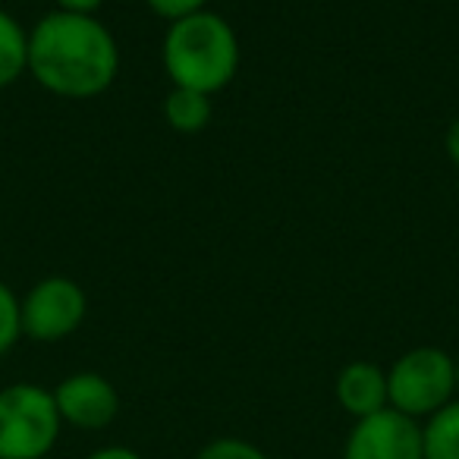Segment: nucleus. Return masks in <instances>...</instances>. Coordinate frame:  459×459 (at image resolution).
<instances>
[{"instance_id": "obj_11", "label": "nucleus", "mask_w": 459, "mask_h": 459, "mask_svg": "<svg viewBox=\"0 0 459 459\" xmlns=\"http://www.w3.org/2000/svg\"><path fill=\"white\" fill-rule=\"evenodd\" d=\"M425 459H459V400L421 421Z\"/></svg>"}, {"instance_id": "obj_18", "label": "nucleus", "mask_w": 459, "mask_h": 459, "mask_svg": "<svg viewBox=\"0 0 459 459\" xmlns=\"http://www.w3.org/2000/svg\"><path fill=\"white\" fill-rule=\"evenodd\" d=\"M456 400H459V359H456Z\"/></svg>"}, {"instance_id": "obj_12", "label": "nucleus", "mask_w": 459, "mask_h": 459, "mask_svg": "<svg viewBox=\"0 0 459 459\" xmlns=\"http://www.w3.org/2000/svg\"><path fill=\"white\" fill-rule=\"evenodd\" d=\"M20 340H22L20 296L0 281V356H7Z\"/></svg>"}, {"instance_id": "obj_5", "label": "nucleus", "mask_w": 459, "mask_h": 459, "mask_svg": "<svg viewBox=\"0 0 459 459\" xmlns=\"http://www.w3.org/2000/svg\"><path fill=\"white\" fill-rule=\"evenodd\" d=\"M89 315V296L79 281L66 274L41 277L26 296H20L22 337L35 343H60L82 327Z\"/></svg>"}, {"instance_id": "obj_2", "label": "nucleus", "mask_w": 459, "mask_h": 459, "mask_svg": "<svg viewBox=\"0 0 459 459\" xmlns=\"http://www.w3.org/2000/svg\"><path fill=\"white\" fill-rule=\"evenodd\" d=\"M239 35L221 13H198L167 26L160 41V64L173 89L202 91L214 98L239 73Z\"/></svg>"}, {"instance_id": "obj_6", "label": "nucleus", "mask_w": 459, "mask_h": 459, "mask_svg": "<svg viewBox=\"0 0 459 459\" xmlns=\"http://www.w3.org/2000/svg\"><path fill=\"white\" fill-rule=\"evenodd\" d=\"M343 459H425L421 421L390 406L368 419L352 421L343 444Z\"/></svg>"}, {"instance_id": "obj_7", "label": "nucleus", "mask_w": 459, "mask_h": 459, "mask_svg": "<svg viewBox=\"0 0 459 459\" xmlns=\"http://www.w3.org/2000/svg\"><path fill=\"white\" fill-rule=\"evenodd\" d=\"M60 421L79 431H104L120 412V394L98 371H73L54 387Z\"/></svg>"}, {"instance_id": "obj_17", "label": "nucleus", "mask_w": 459, "mask_h": 459, "mask_svg": "<svg viewBox=\"0 0 459 459\" xmlns=\"http://www.w3.org/2000/svg\"><path fill=\"white\" fill-rule=\"evenodd\" d=\"M444 152H446V158H450V164L459 167V117L450 123V126H446V133H444Z\"/></svg>"}, {"instance_id": "obj_14", "label": "nucleus", "mask_w": 459, "mask_h": 459, "mask_svg": "<svg viewBox=\"0 0 459 459\" xmlns=\"http://www.w3.org/2000/svg\"><path fill=\"white\" fill-rule=\"evenodd\" d=\"M145 7L170 26V22L186 20L198 10H208V0H145Z\"/></svg>"}, {"instance_id": "obj_15", "label": "nucleus", "mask_w": 459, "mask_h": 459, "mask_svg": "<svg viewBox=\"0 0 459 459\" xmlns=\"http://www.w3.org/2000/svg\"><path fill=\"white\" fill-rule=\"evenodd\" d=\"M101 7H104V0H54V10H64V13L95 16Z\"/></svg>"}, {"instance_id": "obj_13", "label": "nucleus", "mask_w": 459, "mask_h": 459, "mask_svg": "<svg viewBox=\"0 0 459 459\" xmlns=\"http://www.w3.org/2000/svg\"><path fill=\"white\" fill-rule=\"evenodd\" d=\"M195 459H271V456L246 437H214L195 453Z\"/></svg>"}, {"instance_id": "obj_8", "label": "nucleus", "mask_w": 459, "mask_h": 459, "mask_svg": "<svg viewBox=\"0 0 459 459\" xmlns=\"http://www.w3.org/2000/svg\"><path fill=\"white\" fill-rule=\"evenodd\" d=\"M333 394H337L340 409H343L352 421L368 419V415L390 406L387 368H381L377 362H368V359L346 362L343 368H340L337 381H333Z\"/></svg>"}, {"instance_id": "obj_16", "label": "nucleus", "mask_w": 459, "mask_h": 459, "mask_svg": "<svg viewBox=\"0 0 459 459\" xmlns=\"http://www.w3.org/2000/svg\"><path fill=\"white\" fill-rule=\"evenodd\" d=\"M85 459H145L139 450L133 446H123V444H110V446H98L95 453H89Z\"/></svg>"}, {"instance_id": "obj_10", "label": "nucleus", "mask_w": 459, "mask_h": 459, "mask_svg": "<svg viewBox=\"0 0 459 459\" xmlns=\"http://www.w3.org/2000/svg\"><path fill=\"white\" fill-rule=\"evenodd\" d=\"M211 98L202 95V91H189V89H173L167 91L164 98V120L173 133L179 135H195L202 133L204 126L211 123Z\"/></svg>"}, {"instance_id": "obj_3", "label": "nucleus", "mask_w": 459, "mask_h": 459, "mask_svg": "<svg viewBox=\"0 0 459 459\" xmlns=\"http://www.w3.org/2000/svg\"><path fill=\"white\" fill-rule=\"evenodd\" d=\"M60 421L54 390L16 381L0 390V459H45L57 446Z\"/></svg>"}, {"instance_id": "obj_1", "label": "nucleus", "mask_w": 459, "mask_h": 459, "mask_svg": "<svg viewBox=\"0 0 459 459\" xmlns=\"http://www.w3.org/2000/svg\"><path fill=\"white\" fill-rule=\"evenodd\" d=\"M120 45L98 16L51 10L29 29V76L54 98L91 101L114 85Z\"/></svg>"}, {"instance_id": "obj_4", "label": "nucleus", "mask_w": 459, "mask_h": 459, "mask_svg": "<svg viewBox=\"0 0 459 459\" xmlns=\"http://www.w3.org/2000/svg\"><path fill=\"white\" fill-rule=\"evenodd\" d=\"M390 409L415 421L456 400V359L440 346H412L387 368Z\"/></svg>"}, {"instance_id": "obj_9", "label": "nucleus", "mask_w": 459, "mask_h": 459, "mask_svg": "<svg viewBox=\"0 0 459 459\" xmlns=\"http://www.w3.org/2000/svg\"><path fill=\"white\" fill-rule=\"evenodd\" d=\"M29 73V29L0 7V89H10Z\"/></svg>"}]
</instances>
